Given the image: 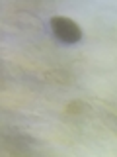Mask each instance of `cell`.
I'll return each instance as SVG.
<instances>
[{"mask_svg": "<svg viewBox=\"0 0 117 157\" xmlns=\"http://www.w3.org/2000/svg\"><path fill=\"white\" fill-rule=\"evenodd\" d=\"M51 29H53V36L61 43H66V45H74L82 39V29L78 28V24L62 16L51 18Z\"/></svg>", "mask_w": 117, "mask_h": 157, "instance_id": "cell-1", "label": "cell"}]
</instances>
